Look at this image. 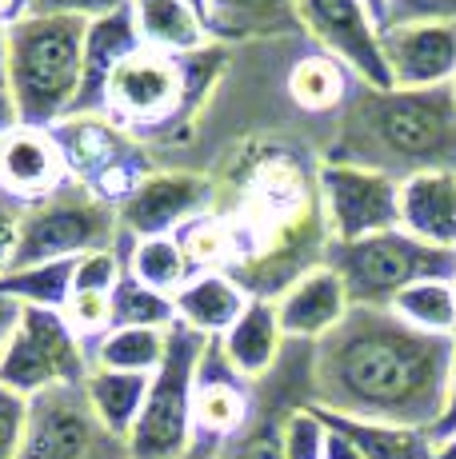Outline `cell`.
<instances>
[{
	"instance_id": "obj_1",
	"label": "cell",
	"mask_w": 456,
	"mask_h": 459,
	"mask_svg": "<svg viewBox=\"0 0 456 459\" xmlns=\"http://www.w3.org/2000/svg\"><path fill=\"white\" fill-rule=\"evenodd\" d=\"M452 372V335H428L392 307H353L312 343V403L329 416L433 428Z\"/></svg>"
},
{
	"instance_id": "obj_2",
	"label": "cell",
	"mask_w": 456,
	"mask_h": 459,
	"mask_svg": "<svg viewBox=\"0 0 456 459\" xmlns=\"http://www.w3.org/2000/svg\"><path fill=\"white\" fill-rule=\"evenodd\" d=\"M332 164H356L408 180L456 172V88H368L356 84L337 117Z\"/></svg>"
},
{
	"instance_id": "obj_3",
	"label": "cell",
	"mask_w": 456,
	"mask_h": 459,
	"mask_svg": "<svg viewBox=\"0 0 456 459\" xmlns=\"http://www.w3.org/2000/svg\"><path fill=\"white\" fill-rule=\"evenodd\" d=\"M84 32L76 16H24L8 29V96L21 125L57 128L81 100Z\"/></svg>"
},
{
	"instance_id": "obj_4",
	"label": "cell",
	"mask_w": 456,
	"mask_h": 459,
	"mask_svg": "<svg viewBox=\"0 0 456 459\" xmlns=\"http://www.w3.org/2000/svg\"><path fill=\"white\" fill-rule=\"evenodd\" d=\"M324 264L345 280L353 307H392L420 280H456V252L428 248L408 232H376L353 244H324Z\"/></svg>"
},
{
	"instance_id": "obj_5",
	"label": "cell",
	"mask_w": 456,
	"mask_h": 459,
	"mask_svg": "<svg viewBox=\"0 0 456 459\" xmlns=\"http://www.w3.org/2000/svg\"><path fill=\"white\" fill-rule=\"evenodd\" d=\"M205 348H208L205 335L189 332L184 324L169 332L164 364L156 368L145 395V408H140V420L133 436L125 439L128 459H180L197 444V431H192V392H197V372H200Z\"/></svg>"
},
{
	"instance_id": "obj_6",
	"label": "cell",
	"mask_w": 456,
	"mask_h": 459,
	"mask_svg": "<svg viewBox=\"0 0 456 459\" xmlns=\"http://www.w3.org/2000/svg\"><path fill=\"white\" fill-rule=\"evenodd\" d=\"M120 216L104 200H96L84 184H65L57 196L21 208V244L13 268L52 260H81L89 252L117 248Z\"/></svg>"
},
{
	"instance_id": "obj_7",
	"label": "cell",
	"mask_w": 456,
	"mask_h": 459,
	"mask_svg": "<svg viewBox=\"0 0 456 459\" xmlns=\"http://www.w3.org/2000/svg\"><path fill=\"white\" fill-rule=\"evenodd\" d=\"M89 372L92 351L68 328L65 316L48 307H24L13 340L0 351V387L32 400L48 387L84 384Z\"/></svg>"
},
{
	"instance_id": "obj_8",
	"label": "cell",
	"mask_w": 456,
	"mask_h": 459,
	"mask_svg": "<svg viewBox=\"0 0 456 459\" xmlns=\"http://www.w3.org/2000/svg\"><path fill=\"white\" fill-rule=\"evenodd\" d=\"M192 60L197 56H164V52L140 44L104 88V117L125 128L128 136L177 125L192 100V88H197Z\"/></svg>"
},
{
	"instance_id": "obj_9",
	"label": "cell",
	"mask_w": 456,
	"mask_h": 459,
	"mask_svg": "<svg viewBox=\"0 0 456 459\" xmlns=\"http://www.w3.org/2000/svg\"><path fill=\"white\" fill-rule=\"evenodd\" d=\"M52 136L65 152L68 176L109 208H120L156 172L145 148L109 117H68L52 128Z\"/></svg>"
},
{
	"instance_id": "obj_10",
	"label": "cell",
	"mask_w": 456,
	"mask_h": 459,
	"mask_svg": "<svg viewBox=\"0 0 456 459\" xmlns=\"http://www.w3.org/2000/svg\"><path fill=\"white\" fill-rule=\"evenodd\" d=\"M16 459H128V452L101 428L84 384H60L29 400Z\"/></svg>"
},
{
	"instance_id": "obj_11",
	"label": "cell",
	"mask_w": 456,
	"mask_h": 459,
	"mask_svg": "<svg viewBox=\"0 0 456 459\" xmlns=\"http://www.w3.org/2000/svg\"><path fill=\"white\" fill-rule=\"evenodd\" d=\"M317 204L332 244L368 240L400 224V180L373 172V168L320 160Z\"/></svg>"
},
{
	"instance_id": "obj_12",
	"label": "cell",
	"mask_w": 456,
	"mask_h": 459,
	"mask_svg": "<svg viewBox=\"0 0 456 459\" xmlns=\"http://www.w3.org/2000/svg\"><path fill=\"white\" fill-rule=\"evenodd\" d=\"M301 29L317 40V52L340 60L368 88H392L381 52V29L361 0H301Z\"/></svg>"
},
{
	"instance_id": "obj_13",
	"label": "cell",
	"mask_w": 456,
	"mask_h": 459,
	"mask_svg": "<svg viewBox=\"0 0 456 459\" xmlns=\"http://www.w3.org/2000/svg\"><path fill=\"white\" fill-rule=\"evenodd\" d=\"M213 180L200 172H153L145 184L117 208L120 232L145 240V236H177L189 220L213 212Z\"/></svg>"
},
{
	"instance_id": "obj_14",
	"label": "cell",
	"mask_w": 456,
	"mask_h": 459,
	"mask_svg": "<svg viewBox=\"0 0 456 459\" xmlns=\"http://www.w3.org/2000/svg\"><path fill=\"white\" fill-rule=\"evenodd\" d=\"M73 184L52 128L13 125L0 136V196L16 208H32Z\"/></svg>"
},
{
	"instance_id": "obj_15",
	"label": "cell",
	"mask_w": 456,
	"mask_h": 459,
	"mask_svg": "<svg viewBox=\"0 0 456 459\" xmlns=\"http://www.w3.org/2000/svg\"><path fill=\"white\" fill-rule=\"evenodd\" d=\"M381 52L392 88L456 84V24H389V29H381Z\"/></svg>"
},
{
	"instance_id": "obj_16",
	"label": "cell",
	"mask_w": 456,
	"mask_h": 459,
	"mask_svg": "<svg viewBox=\"0 0 456 459\" xmlns=\"http://www.w3.org/2000/svg\"><path fill=\"white\" fill-rule=\"evenodd\" d=\"M257 411V384L232 372L224 359L221 343L208 340L205 356H200L197 392H192V431L200 444H224L228 436L244 428Z\"/></svg>"
},
{
	"instance_id": "obj_17",
	"label": "cell",
	"mask_w": 456,
	"mask_h": 459,
	"mask_svg": "<svg viewBox=\"0 0 456 459\" xmlns=\"http://www.w3.org/2000/svg\"><path fill=\"white\" fill-rule=\"evenodd\" d=\"M273 304H276V320L288 343H320L324 335L337 332L340 320L353 312L345 280L329 264H312L309 272H301Z\"/></svg>"
},
{
	"instance_id": "obj_18",
	"label": "cell",
	"mask_w": 456,
	"mask_h": 459,
	"mask_svg": "<svg viewBox=\"0 0 456 459\" xmlns=\"http://www.w3.org/2000/svg\"><path fill=\"white\" fill-rule=\"evenodd\" d=\"M136 48H140V37H136L128 4L89 21V32H84V84H81V100H76L73 117H104V88H109L112 73Z\"/></svg>"
},
{
	"instance_id": "obj_19",
	"label": "cell",
	"mask_w": 456,
	"mask_h": 459,
	"mask_svg": "<svg viewBox=\"0 0 456 459\" xmlns=\"http://www.w3.org/2000/svg\"><path fill=\"white\" fill-rule=\"evenodd\" d=\"M397 228L428 248L456 252V172H420L400 180Z\"/></svg>"
},
{
	"instance_id": "obj_20",
	"label": "cell",
	"mask_w": 456,
	"mask_h": 459,
	"mask_svg": "<svg viewBox=\"0 0 456 459\" xmlns=\"http://www.w3.org/2000/svg\"><path fill=\"white\" fill-rule=\"evenodd\" d=\"M216 343H221L224 359L232 364V372L244 376L249 384H260V379L280 364V356H285V348H288L273 299H249L244 316Z\"/></svg>"
},
{
	"instance_id": "obj_21",
	"label": "cell",
	"mask_w": 456,
	"mask_h": 459,
	"mask_svg": "<svg viewBox=\"0 0 456 459\" xmlns=\"http://www.w3.org/2000/svg\"><path fill=\"white\" fill-rule=\"evenodd\" d=\"M249 292L232 272H200L177 292V324L205 340H221L249 307Z\"/></svg>"
},
{
	"instance_id": "obj_22",
	"label": "cell",
	"mask_w": 456,
	"mask_h": 459,
	"mask_svg": "<svg viewBox=\"0 0 456 459\" xmlns=\"http://www.w3.org/2000/svg\"><path fill=\"white\" fill-rule=\"evenodd\" d=\"M128 13L140 44L164 56H197L216 44L208 37L205 16L192 13L184 0H128Z\"/></svg>"
},
{
	"instance_id": "obj_23",
	"label": "cell",
	"mask_w": 456,
	"mask_h": 459,
	"mask_svg": "<svg viewBox=\"0 0 456 459\" xmlns=\"http://www.w3.org/2000/svg\"><path fill=\"white\" fill-rule=\"evenodd\" d=\"M205 24L216 44L304 32L301 0H208Z\"/></svg>"
},
{
	"instance_id": "obj_24",
	"label": "cell",
	"mask_w": 456,
	"mask_h": 459,
	"mask_svg": "<svg viewBox=\"0 0 456 459\" xmlns=\"http://www.w3.org/2000/svg\"><path fill=\"white\" fill-rule=\"evenodd\" d=\"M356 76L348 73L340 60L324 56V52H309L293 65L288 73V96L301 112L309 117H340V108L348 104V96L356 92Z\"/></svg>"
},
{
	"instance_id": "obj_25",
	"label": "cell",
	"mask_w": 456,
	"mask_h": 459,
	"mask_svg": "<svg viewBox=\"0 0 456 459\" xmlns=\"http://www.w3.org/2000/svg\"><path fill=\"white\" fill-rule=\"evenodd\" d=\"M148 384H153V376L112 372V368H92V372L84 376V395H89L96 420H101V428L109 431L112 439H120V444L133 436L140 408H145Z\"/></svg>"
},
{
	"instance_id": "obj_26",
	"label": "cell",
	"mask_w": 456,
	"mask_h": 459,
	"mask_svg": "<svg viewBox=\"0 0 456 459\" xmlns=\"http://www.w3.org/2000/svg\"><path fill=\"white\" fill-rule=\"evenodd\" d=\"M324 420L337 423L345 436L356 439V447L364 459H441V447L425 428H400V423H364V420H345L329 416Z\"/></svg>"
},
{
	"instance_id": "obj_27",
	"label": "cell",
	"mask_w": 456,
	"mask_h": 459,
	"mask_svg": "<svg viewBox=\"0 0 456 459\" xmlns=\"http://www.w3.org/2000/svg\"><path fill=\"white\" fill-rule=\"evenodd\" d=\"M125 268L133 272L140 284L156 288L164 296H177L192 280V268L184 260L177 236H145V240L125 236Z\"/></svg>"
},
{
	"instance_id": "obj_28",
	"label": "cell",
	"mask_w": 456,
	"mask_h": 459,
	"mask_svg": "<svg viewBox=\"0 0 456 459\" xmlns=\"http://www.w3.org/2000/svg\"><path fill=\"white\" fill-rule=\"evenodd\" d=\"M73 268H76V260H52V264L13 268V272L0 276V296L16 299L21 307H48V312H65L68 296H73Z\"/></svg>"
},
{
	"instance_id": "obj_29",
	"label": "cell",
	"mask_w": 456,
	"mask_h": 459,
	"mask_svg": "<svg viewBox=\"0 0 456 459\" xmlns=\"http://www.w3.org/2000/svg\"><path fill=\"white\" fill-rule=\"evenodd\" d=\"M169 351V332L156 328H112L92 348V368H112V372H136L156 376Z\"/></svg>"
},
{
	"instance_id": "obj_30",
	"label": "cell",
	"mask_w": 456,
	"mask_h": 459,
	"mask_svg": "<svg viewBox=\"0 0 456 459\" xmlns=\"http://www.w3.org/2000/svg\"><path fill=\"white\" fill-rule=\"evenodd\" d=\"M392 312L417 332L456 335V288L452 280H420L392 299Z\"/></svg>"
},
{
	"instance_id": "obj_31",
	"label": "cell",
	"mask_w": 456,
	"mask_h": 459,
	"mask_svg": "<svg viewBox=\"0 0 456 459\" xmlns=\"http://www.w3.org/2000/svg\"><path fill=\"white\" fill-rule=\"evenodd\" d=\"M112 328L172 332L177 328V296L156 292V288L140 284L133 272H125L120 284L112 288Z\"/></svg>"
},
{
	"instance_id": "obj_32",
	"label": "cell",
	"mask_w": 456,
	"mask_h": 459,
	"mask_svg": "<svg viewBox=\"0 0 456 459\" xmlns=\"http://www.w3.org/2000/svg\"><path fill=\"white\" fill-rule=\"evenodd\" d=\"M177 244L189 260L192 276L200 272H232L236 264V240H232V228L221 212H205V216L189 220V224L177 232Z\"/></svg>"
},
{
	"instance_id": "obj_33",
	"label": "cell",
	"mask_w": 456,
	"mask_h": 459,
	"mask_svg": "<svg viewBox=\"0 0 456 459\" xmlns=\"http://www.w3.org/2000/svg\"><path fill=\"white\" fill-rule=\"evenodd\" d=\"M324 439H329V420L317 403L293 408L280 420V455L285 459H324Z\"/></svg>"
},
{
	"instance_id": "obj_34",
	"label": "cell",
	"mask_w": 456,
	"mask_h": 459,
	"mask_svg": "<svg viewBox=\"0 0 456 459\" xmlns=\"http://www.w3.org/2000/svg\"><path fill=\"white\" fill-rule=\"evenodd\" d=\"M68 320V328L81 335L84 348H96L104 335L112 332V296L109 292H73L60 312Z\"/></svg>"
},
{
	"instance_id": "obj_35",
	"label": "cell",
	"mask_w": 456,
	"mask_h": 459,
	"mask_svg": "<svg viewBox=\"0 0 456 459\" xmlns=\"http://www.w3.org/2000/svg\"><path fill=\"white\" fill-rule=\"evenodd\" d=\"M125 232H120V244L117 248H101V252H89L76 260L73 268V292H109L120 284L125 276Z\"/></svg>"
},
{
	"instance_id": "obj_36",
	"label": "cell",
	"mask_w": 456,
	"mask_h": 459,
	"mask_svg": "<svg viewBox=\"0 0 456 459\" xmlns=\"http://www.w3.org/2000/svg\"><path fill=\"white\" fill-rule=\"evenodd\" d=\"M24 423H29V400L0 387V459H16L24 439Z\"/></svg>"
},
{
	"instance_id": "obj_37",
	"label": "cell",
	"mask_w": 456,
	"mask_h": 459,
	"mask_svg": "<svg viewBox=\"0 0 456 459\" xmlns=\"http://www.w3.org/2000/svg\"><path fill=\"white\" fill-rule=\"evenodd\" d=\"M412 21L456 24V0H392L389 24H412ZM389 24H384V29H389Z\"/></svg>"
},
{
	"instance_id": "obj_38",
	"label": "cell",
	"mask_w": 456,
	"mask_h": 459,
	"mask_svg": "<svg viewBox=\"0 0 456 459\" xmlns=\"http://www.w3.org/2000/svg\"><path fill=\"white\" fill-rule=\"evenodd\" d=\"M128 0H32V16H76V21H96Z\"/></svg>"
},
{
	"instance_id": "obj_39",
	"label": "cell",
	"mask_w": 456,
	"mask_h": 459,
	"mask_svg": "<svg viewBox=\"0 0 456 459\" xmlns=\"http://www.w3.org/2000/svg\"><path fill=\"white\" fill-rule=\"evenodd\" d=\"M16 244H21V208L8 204V200L0 196V276L13 272Z\"/></svg>"
},
{
	"instance_id": "obj_40",
	"label": "cell",
	"mask_w": 456,
	"mask_h": 459,
	"mask_svg": "<svg viewBox=\"0 0 456 459\" xmlns=\"http://www.w3.org/2000/svg\"><path fill=\"white\" fill-rule=\"evenodd\" d=\"M428 436L436 439V447L452 444L456 439V335H452V372H449V392H444V408H441V420L428 428Z\"/></svg>"
},
{
	"instance_id": "obj_41",
	"label": "cell",
	"mask_w": 456,
	"mask_h": 459,
	"mask_svg": "<svg viewBox=\"0 0 456 459\" xmlns=\"http://www.w3.org/2000/svg\"><path fill=\"white\" fill-rule=\"evenodd\" d=\"M324 459H364V452L356 447L353 436H345V431L337 428V423H329V439H324Z\"/></svg>"
},
{
	"instance_id": "obj_42",
	"label": "cell",
	"mask_w": 456,
	"mask_h": 459,
	"mask_svg": "<svg viewBox=\"0 0 456 459\" xmlns=\"http://www.w3.org/2000/svg\"><path fill=\"white\" fill-rule=\"evenodd\" d=\"M21 312H24V307H21V304H16V299L0 296V351H4V343H8V340H13L16 324H21Z\"/></svg>"
},
{
	"instance_id": "obj_43",
	"label": "cell",
	"mask_w": 456,
	"mask_h": 459,
	"mask_svg": "<svg viewBox=\"0 0 456 459\" xmlns=\"http://www.w3.org/2000/svg\"><path fill=\"white\" fill-rule=\"evenodd\" d=\"M24 16H32V0H0V29H13Z\"/></svg>"
},
{
	"instance_id": "obj_44",
	"label": "cell",
	"mask_w": 456,
	"mask_h": 459,
	"mask_svg": "<svg viewBox=\"0 0 456 459\" xmlns=\"http://www.w3.org/2000/svg\"><path fill=\"white\" fill-rule=\"evenodd\" d=\"M13 125H21V117H16V104H13V96H8V88H0V136Z\"/></svg>"
},
{
	"instance_id": "obj_45",
	"label": "cell",
	"mask_w": 456,
	"mask_h": 459,
	"mask_svg": "<svg viewBox=\"0 0 456 459\" xmlns=\"http://www.w3.org/2000/svg\"><path fill=\"white\" fill-rule=\"evenodd\" d=\"M361 4L368 8V16H373V24H376V29H384V24H389L392 0H361Z\"/></svg>"
},
{
	"instance_id": "obj_46",
	"label": "cell",
	"mask_w": 456,
	"mask_h": 459,
	"mask_svg": "<svg viewBox=\"0 0 456 459\" xmlns=\"http://www.w3.org/2000/svg\"><path fill=\"white\" fill-rule=\"evenodd\" d=\"M0 88H8V29H0Z\"/></svg>"
},
{
	"instance_id": "obj_47",
	"label": "cell",
	"mask_w": 456,
	"mask_h": 459,
	"mask_svg": "<svg viewBox=\"0 0 456 459\" xmlns=\"http://www.w3.org/2000/svg\"><path fill=\"white\" fill-rule=\"evenodd\" d=\"M180 459H216V447L213 444H200V439H197V444H192Z\"/></svg>"
},
{
	"instance_id": "obj_48",
	"label": "cell",
	"mask_w": 456,
	"mask_h": 459,
	"mask_svg": "<svg viewBox=\"0 0 456 459\" xmlns=\"http://www.w3.org/2000/svg\"><path fill=\"white\" fill-rule=\"evenodd\" d=\"M184 4H189V8H192V13H200V16H205V13H208V0H184Z\"/></svg>"
},
{
	"instance_id": "obj_49",
	"label": "cell",
	"mask_w": 456,
	"mask_h": 459,
	"mask_svg": "<svg viewBox=\"0 0 456 459\" xmlns=\"http://www.w3.org/2000/svg\"><path fill=\"white\" fill-rule=\"evenodd\" d=\"M441 459H456V439H452V444H444V447H441Z\"/></svg>"
},
{
	"instance_id": "obj_50",
	"label": "cell",
	"mask_w": 456,
	"mask_h": 459,
	"mask_svg": "<svg viewBox=\"0 0 456 459\" xmlns=\"http://www.w3.org/2000/svg\"><path fill=\"white\" fill-rule=\"evenodd\" d=\"M452 288H456V280H452Z\"/></svg>"
},
{
	"instance_id": "obj_51",
	"label": "cell",
	"mask_w": 456,
	"mask_h": 459,
	"mask_svg": "<svg viewBox=\"0 0 456 459\" xmlns=\"http://www.w3.org/2000/svg\"><path fill=\"white\" fill-rule=\"evenodd\" d=\"M452 88H456V84H452Z\"/></svg>"
}]
</instances>
